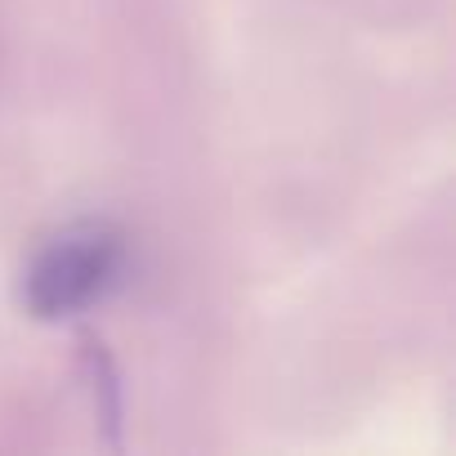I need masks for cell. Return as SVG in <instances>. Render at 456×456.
<instances>
[{
  "instance_id": "1",
  "label": "cell",
  "mask_w": 456,
  "mask_h": 456,
  "mask_svg": "<svg viewBox=\"0 0 456 456\" xmlns=\"http://www.w3.org/2000/svg\"><path fill=\"white\" fill-rule=\"evenodd\" d=\"M121 273V238L108 224H72L50 238L23 273L32 318H68L108 296Z\"/></svg>"
}]
</instances>
